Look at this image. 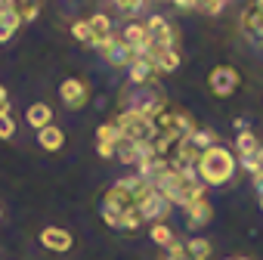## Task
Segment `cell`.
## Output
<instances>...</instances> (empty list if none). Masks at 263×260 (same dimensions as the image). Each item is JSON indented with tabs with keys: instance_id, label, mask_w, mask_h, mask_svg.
<instances>
[{
	"instance_id": "34",
	"label": "cell",
	"mask_w": 263,
	"mask_h": 260,
	"mask_svg": "<svg viewBox=\"0 0 263 260\" xmlns=\"http://www.w3.org/2000/svg\"><path fill=\"white\" fill-rule=\"evenodd\" d=\"M235 260H248V257H235Z\"/></svg>"
},
{
	"instance_id": "15",
	"label": "cell",
	"mask_w": 263,
	"mask_h": 260,
	"mask_svg": "<svg viewBox=\"0 0 263 260\" xmlns=\"http://www.w3.org/2000/svg\"><path fill=\"white\" fill-rule=\"evenodd\" d=\"M37 146H41L44 152H59V149L65 146V134H62V127L50 124V127L37 130Z\"/></svg>"
},
{
	"instance_id": "26",
	"label": "cell",
	"mask_w": 263,
	"mask_h": 260,
	"mask_svg": "<svg viewBox=\"0 0 263 260\" xmlns=\"http://www.w3.org/2000/svg\"><path fill=\"white\" fill-rule=\"evenodd\" d=\"M111 4H115L124 16H137V13L146 7V0H111Z\"/></svg>"
},
{
	"instance_id": "18",
	"label": "cell",
	"mask_w": 263,
	"mask_h": 260,
	"mask_svg": "<svg viewBox=\"0 0 263 260\" xmlns=\"http://www.w3.org/2000/svg\"><path fill=\"white\" fill-rule=\"evenodd\" d=\"M257 149H260V140L251 134V130H238V137H235V158H251Z\"/></svg>"
},
{
	"instance_id": "27",
	"label": "cell",
	"mask_w": 263,
	"mask_h": 260,
	"mask_svg": "<svg viewBox=\"0 0 263 260\" xmlns=\"http://www.w3.org/2000/svg\"><path fill=\"white\" fill-rule=\"evenodd\" d=\"M16 137V121L13 115H0V140H13Z\"/></svg>"
},
{
	"instance_id": "24",
	"label": "cell",
	"mask_w": 263,
	"mask_h": 260,
	"mask_svg": "<svg viewBox=\"0 0 263 260\" xmlns=\"http://www.w3.org/2000/svg\"><path fill=\"white\" fill-rule=\"evenodd\" d=\"M149 238H152V245H161V248H167L177 235H174V229L167 226V223H152V229H149Z\"/></svg>"
},
{
	"instance_id": "1",
	"label": "cell",
	"mask_w": 263,
	"mask_h": 260,
	"mask_svg": "<svg viewBox=\"0 0 263 260\" xmlns=\"http://www.w3.org/2000/svg\"><path fill=\"white\" fill-rule=\"evenodd\" d=\"M235 171H238L235 152L226 149V146H220V143L217 146H208L198 155V164H195V174H198V180L204 186H226V183H232Z\"/></svg>"
},
{
	"instance_id": "31",
	"label": "cell",
	"mask_w": 263,
	"mask_h": 260,
	"mask_svg": "<svg viewBox=\"0 0 263 260\" xmlns=\"http://www.w3.org/2000/svg\"><path fill=\"white\" fill-rule=\"evenodd\" d=\"M177 10H198V0H171Z\"/></svg>"
},
{
	"instance_id": "23",
	"label": "cell",
	"mask_w": 263,
	"mask_h": 260,
	"mask_svg": "<svg viewBox=\"0 0 263 260\" xmlns=\"http://www.w3.org/2000/svg\"><path fill=\"white\" fill-rule=\"evenodd\" d=\"M118 140H121V130H118V124H115V121H105V124H99V127H96V143L115 146Z\"/></svg>"
},
{
	"instance_id": "9",
	"label": "cell",
	"mask_w": 263,
	"mask_h": 260,
	"mask_svg": "<svg viewBox=\"0 0 263 260\" xmlns=\"http://www.w3.org/2000/svg\"><path fill=\"white\" fill-rule=\"evenodd\" d=\"M241 31L248 38H263V0H251L241 10Z\"/></svg>"
},
{
	"instance_id": "16",
	"label": "cell",
	"mask_w": 263,
	"mask_h": 260,
	"mask_svg": "<svg viewBox=\"0 0 263 260\" xmlns=\"http://www.w3.org/2000/svg\"><path fill=\"white\" fill-rule=\"evenodd\" d=\"M121 41L134 50V56H137V50L140 47H146V41H149V34H146V22H127V28L121 31Z\"/></svg>"
},
{
	"instance_id": "2",
	"label": "cell",
	"mask_w": 263,
	"mask_h": 260,
	"mask_svg": "<svg viewBox=\"0 0 263 260\" xmlns=\"http://www.w3.org/2000/svg\"><path fill=\"white\" fill-rule=\"evenodd\" d=\"M115 124H118V130H121V137L134 140V143H143V146L152 143V140L158 137V130H155L152 118H146V115L137 112V108H121L118 118H115Z\"/></svg>"
},
{
	"instance_id": "33",
	"label": "cell",
	"mask_w": 263,
	"mask_h": 260,
	"mask_svg": "<svg viewBox=\"0 0 263 260\" xmlns=\"http://www.w3.org/2000/svg\"><path fill=\"white\" fill-rule=\"evenodd\" d=\"M260 211H263V195H260Z\"/></svg>"
},
{
	"instance_id": "30",
	"label": "cell",
	"mask_w": 263,
	"mask_h": 260,
	"mask_svg": "<svg viewBox=\"0 0 263 260\" xmlns=\"http://www.w3.org/2000/svg\"><path fill=\"white\" fill-rule=\"evenodd\" d=\"M96 155H99V158H115V146H105V143H96Z\"/></svg>"
},
{
	"instance_id": "8",
	"label": "cell",
	"mask_w": 263,
	"mask_h": 260,
	"mask_svg": "<svg viewBox=\"0 0 263 260\" xmlns=\"http://www.w3.org/2000/svg\"><path fill=\"white\" fill-rule=\"evenodd\" d=\"M41 245H44L47 251H53V254H65V251H71L74 238H71V232L62 229V226H47V229H41Z\"/></svg>"
},
{
	"instance_id": "29",
	"label": "cell",
	"mask_w": 263,
	"mask_h": 260,
	"mask_svg": "<svg viewBox=\"0 0 263 260\" xmlns=\"http://www.w3.org/2000/svg\"><path fill=\"white\" fill-rule=\"evenodd\" d=\"M0 115H10V93L4 84H0Z\"/></svg>"
},
{
	"instance_id": "25",
	"label": "cell",
	"mask_w": 263,
	"mask_h": 260,
	"mask_svg": "<svg viewBox=\"0 0 263 260\" xmlns=\"http://www.w3.org/2000/svg\"><path fill=\"white\" fill-rule=\"evenodd\" d=\"M143 223H146V220L140 217V211H137V208H130V211L121 217V229H124V232H137Z\"/></svg>"
},
{
	"instance_id": "20",
	"label": "cell",
	"mask_w": 263,
	"mask_h": 260,
	"mask_svg": "<svg viewBox=\"0 0 263 260\" xmlns=\"http://www.w3.org/2000/svg\"><path fill=\"white\" fill-rule=\"evenodd\" d=\"M87 25H90L93 38H96V44H99L102 38H108V34H111V19H108L105 13H93V16L87 19Z\"/></svg>"
},
{
	"instance_id": "5",
	"label": "cell",
	"mask_w": 263,
	"mask_h": 260,
	"mask_svg": "<svg viewBox=\"0 0 263 260\" xmlns=\"http://www.w3.org/2000/svg\"><path fill=\"white\" fill-rule=\"evenodd\" d=\"M93 50H99V53H102V59H105L111 68H127L130 62H134V50H130L121 38H115V34L102 38Z\"/></svg>"
},
{
	"instance_id": "13",
	"label": "cell",
	"mask_w": 263,
	"mask_h": 260,
	"mask_svg": "<svg viewBox=\"0 0 263 260\" xmlns=\"http://www.w3.org/2000/svg\"><path fill=\"white\" fill-rule=\"evenodd\" d=\"M25 121H28V127H34V130L50 127V124H53V105H47V102H31V105L25 108Z\"/></svg>"
},
{
	"instance_id": "7",
	"label": "cell",
	"mask_w": 263,
	"mask_h": 260,
	"mask_svg": "<svg viewBox=\"0 0 263 260\" xmlns=\"http://www.w3.org/2000/svg\"><path fill=\"white\" fill-rule=\"evenodd\" d=\"M59 99H62V105L71 108V112L84 108V105L90 102V87H87V81H81V78H65V81L59 84Z\"/></svg>"
},
{
	"instance_id": "28",
	"label": "cell",
	"mask_w": 263,
	"mask_h": 260,
	"mask_svg": "<svg viewBox=\"0 0 263 260\" xmlns=\"http://www.w3.org/2000/svg\"><path fill=\"white\" fill-rule=\"evenodd\" d=\"M16 13H19L22 25H25V22H34V19H37V13H41V4H37V0H34V4H25V7H19Z\"/></svg>"
},
{
	"instance_id": "10",
	"label": "cell",
	"mask_w": 263,
	"mask_h": 260,
	"mask_svg": "<svg viewBox=\"0 0 263 260\" xmlns=\"http://www.w3.org/2000/svg\"><path fill=\"white\" fill-rule=\"evenodd\" d=\"M183 214H186V226L195 232V229H201V226H208L211 220H214V208H211V201L208 198H198V201H189L186 208H183Z\"/></svg>"
},
{
	"instance_id": "19",
	"label": "cell",
	"mask_w": 263,
	"mask_h": 260,
	"mask_svg": "<svg viewBox=\"0 0 263 260\" xmlns=\"http://www.w3.org/2000/svg\"><path fill=\"white\" fill-rule=\"evenodd\" d=\"M183 248H186V257H189V260H211V248H214V245H211L208 238L195 235V238H189Z\"/></svg>"
},
{
	"instance_id": "32",
	"label": "cell",
	"mask_w": 263,
	"mask_h": 260,
	"mask_svg": "<svg viewBox=\"0 0 263 260\" xmlns=\"http://www.w3.org/2000/svg\"><path fill=\"white\" fill-rule=\"evenodd\" d=\"M251 180H254V189H257V195H263V171H260V174H254Z\"/></svg>"
},
{
	"instance_id": "3",
	"label": "cell",
	"mask_w": 263,
	"mask_h": 260,
	"mask_svg": "<svg viewBox=\"0 0 263 260\" xmlns=\"http://www.w3.org/2000/svg\"><path fill=\"white\" fill-rule=\"evenodd\" d=\"M130 208H137V201L130 198L121 186H111V189L102 195V223L111 226V229H121V217H124Z\"/></svg>"
},
{
	"instance_id": "17",
	"label": "cell",
	"mask_w": 263,
	"mask_h": 260,
	"mask_svg": "<svg viewBox=\"0 0 263 260\" xmlns=\"http://www.w3.org/2000/svg\"><path fill=\"white\" fill-rule=\"evenodd\" d=\"M180 62H183V56H180V50H161L158 56H155V75H171V71H177L180 68Z\"/></svg>"
},
{
	"instance_id": "4",
	"label": "cell",
	"mask_w": 263,
	"mask_h": 260,
	"mask_svg": "<svg viewBox=\"0 0 263 260\" xmlns=\"http://www.w3.org/2000/svg\"><path fill=\"white\" fill-rule=\"evenodd\" d=\"M238 84H241V75H238V68H232V65H214L211 75H208V87H211V93L220 96V99L232 96V93L238 90Z\"/></svg>"
},
{
	"instance_id": "21",
	"label": "cell",
	"mask_w": 263,
	"mask_h": 260,
	"mask_svg": "<svg viewBox=\"0 0 263 260\" xmlns=\"http://www.w3.org/2000/svg\"><path fill=\"white\" fill-rule=\"evenodd\" d=\"M19 25H22V19H19V13H16V10L4 13V19H0V44H7V41L19 31Z\"/></svg>"
},
{
	"instance_id": "6",
	"label": "cell",
	"mask_w": 263,
	"mask_h": 260,
	"mask_svg": "<svg viewBox=\"0 0 263 260\" xmlns=\"http://www.w3.org/2000/svg\"><path fill=\"white\" fill-rule=\"evenodd\" d=\"M137 211H140V217H143V220H149V223H164V220L171 217L174 205H171L164 195H158V192L152 189L149 195H143V198L137 201Z\"/></svg>"
},
{
	"instance_id": "14",
	"label": "cell",
	"mask_w": 263,
	"mask_h": 260,
	"mask_svg": "<svg viewBox=\"0 0 263 260\" xmlns=\"http://www.w3.org/2000/svg\"><path fill=\"white\" fill-rule=\"evenodd\" d=\"M140 149H143V143H134V140L121 137V140L115 143V158H118L124 168H137V161H140Z\"/></svg>"
},
{
	"instance_id": "12",
	"label": "cell",
	"mask_w": 263,
	"mask_h": 260,
	"mask_svg": "<svg viewBox=\"0 0 263 260\" xmlns=\"http://www.w3.org/2000/svg\"><path fill=\"white\" fill-rule=\"evenodd\" d=\"M115 186H121V189H124L130 198H134V201H140L143 195H149V192H152V183H149L143 174H130V177H121Z\"/></svg>"
},
{
	"instance_id": "11",
	"label": "cell",
	"mask_w": 263,
	"mask_h": 260,
	"mask_svg": "<svg viewBox=\"0 0 263 260\" xmlns=\"http://www.w3.org/2000/svg\"><path fill=\"white\" fill-rule=\"evenodd\" d=\"M127 81L134 84V87L152 84V81H155V65H152L149 59H140V56H134V62L127 65Z\"/></svg>"
},
{
	"instance_id": "22",
	"label": "cell",
	"mask_w": 263,
	"mask_h": 260,
	"mask_svg": "<svg viewBox=\"0 0 263 260\" xmlns=\"http://www.w3.org/2000/svg\"><path fill=\"white\" fill-rule=\"evenodd\" d=\"M71 38H74L81 47H96V38H93V31H90L87 19H78V22H71Z\"/></svg>"
}]
</instances>
